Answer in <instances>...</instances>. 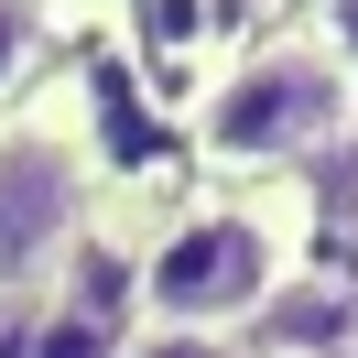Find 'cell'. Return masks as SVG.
Here are the masks:
<instances>
[{
	"instance_id": "cell-3",
	"label": "cell",
	"mask_w": 358,
	"mask_h": 358,
	"mask_svg": "<svg viewBox=\"0 0 358 358\" xmlns=\"http://www.w3.org/2000/svg\"><path fill=\"white\" fill-rule=\"evenodd\" d=\"M87 228V141L66 120H11L0 131V293L44 282Z\"/></svg>"
},
{
	"instance_id": "cell-5",
	"label": "cell",
	"mask_w": 358,
	"mask_h": 358,
	"mask_svg": "<svg viewBox=\"0 0 358 358\" xmlns=\"http://www.w3.org/2000/svg\"><path fill=\"white\" fill-rule=\"evenodd\" d=\"M120 358H239V336H206V326H152V315H141V326L120 336Z\"/></svg>"
},
{
	"instance_id": "cell-4",
	"label": "cell",
	"mask_w": 358,
	"mask_h": 358,
	"mask_svg": "<svg viewBox=\"0 0 358 358\" xmlns=\"http://www.w3.org/2000/svg\"><path fill=\"white\" fill-rule=\"evenodd\" d=\"M120 336H131V315H120V293H98L87 271H76L44 315H22V358H120Z\"/></svg>"
},
{
	"instance_id": "cell-1",
	"label": "cell",
	"mask_w": 358,
	"mask_h": 358,
	"mask_svg": "<svg viewBox=\"0 0 358 358\" xmlns=\"http://www.w3.org/2000/svg\"><path fill=\"white\" fill-rule=\"evenodd\" d=\"M358 131V76L336 44L315 33H282V44H250L217 87L196 98V152L206 163H304L326 141Z\"/></svg>"
},
{
	"instance_id": "cell-6",
	"label": "cell",
	"mask_w": 358,
	"mask_h": 358,
	"mask_svg": "<svg viewBox=\"0 0 358 358\" xmlns=\"http://www.w3.org/2000/svg\"><path fill=\"white\" fill-rule=\"evenodd\" d=\"M33 55H44V22H33V0H0V98L33 76Z\"/></svg>"
},
{
	"instance_id": "cell-2",
	"label": "cell",
	"mask_w": 358,
	"mask_h": 358,
	"mask_svg": "<svg viewBox=\"0 0 358 358\" xmlns=\"http://www.w3.org/2000/svg\"><path fill=\"white\" fill-rule=\"evenodd\" d=\"M293 282V228L250 196H217V206H185L131 271V304L152 326H206V336H239L271 293Z\"/></svg>"
}]
</instances>
